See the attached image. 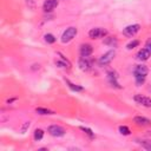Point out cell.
<instances>
[{"label": "cell", "mask_w": 151, "mask_h": 151, "mask_svg": "<svg viewBox=\"0 0 151 151\" xmlns=\"http://www.w3.org/2000/svg\"><path fill=\"white\" fill-rule=\"evenodd\" d=\"M77 33H78V31H77L76 27H68V28L63 33V35H61V41H63V42H68V41H71V40L77 35Z\"/></svg>", "instance_id": "1"}, {"label": "cell", "mask_w": 151, "mask_h": 151, "mask_svg": "<svg viewBox=\"0 0 151 151\" xmlns=\"http://www.w3.org/2000/svg\"><path fill=\"white\" fill-rule=\"evenodd\" d=\"M47 132H48L51 136H53V137H63L66 131H65V129L61 127L60 125H51V126H48Z\"/></svg>", "instance_id": "2"}, {"label": "cell", "mask_w": 151, "mask_h": 151, "mask_svg": "<svg viewBox=\"0 0 151 151\" xmlns=\"http://www.w3.org/2000/svg\"><path fill=\"white\" fill-rule=\"evenodd\" d=\"M106 29L101 28V27H96V28H92L90 32H88V35L91 39H99V38H103L106 35Z\"/></svg>", "instance_id": "3"}, {"label": "cell", "mask_w": 151, "mask_h": 151, "mask_svg": "<svg viewBox=\"0 0 151 151\" xmlns=\"http://www.w3.org/2000/svg\"><path fill=\"white\" fill-rule=\"evenodd\" d=\"M140 29V25L138 24H133V25H129L126 26L124 29H123V33L126 35V37H133L136 33H138Z\"/></svg>", "instance_id": "4"}, {"label": "cell", "mask_w": 151, "mask_h": 151, "mask_svg": "<svg viewBox=\"0 0 151 151\" xmlns=\"http://www.w3.org/2000/svg\"><path fill=\"white\" fill-rule=\"evenodd\" d=\"M114 55H116V52H114V51H109V52H106L105 54H103V55L100 57L99 64H100V65H106V64H109V63L114 58Z\"/></svg>", "instance_id": "5"}, {"label": "cell", "mask_w": 151, "mask_h": 151, "mask_svg": "<svg viewBox=\"0 0 151 151\" xmlns=\"http://www.w3.org/2000/svg\"><path fill=\"white\" fill-rule=\"evenodd\" d=\"M133 99H134V101H137L138 104H140L143 106H146V107L151 106V99L149 97H145V96H142V94H136Z\"/></svg>", "instance_id": "6"}, {"label": "cell", "mask_w": 151, "mask_h": 151, "mask_svg": "<svg viewBox=\"0 0 151 151\" xmlns=\"http://www.w3.org/2000/svg\"><path fill=\"white\" fill-rule=\"evenodd\" d=\"M149 73V70L145 65H137L134 71H133V74L134 76H143V77H146Z\"/></svg>", "instance_id": "7"}, {"label": "cell", "mask_w": 151, "mask_h": 151, "mask_svg": "<svg viewBox=\"0 0 151 151\" xmlns=\"http://www.w3.org/2000/svg\"><path fill=\"white\" fill-rule=\"evenodd\" d=\"M93 52V48L90 44H83L80 46V55L81 57H88Z\"/></svg>", "instance_id": "8"}, {"label": "cell", "mask_w": 151, "mask_h": 151, "mask_svg": "<svg viewBox=\"0 0 151 151\" xmlns=\"http://www.w3.org/2000/svg\"><path fill=\"white\" fill-rule=\"evenodd\" d=\"M57 6H58V0H45L42 7H44V11L45 12H51Z\"/></svg>", "instance_id": "9"}, {"label": "cell", "mask_w": 151, "mask_h": 151, "mask_svg": "<svg viewBox=\"0 0 151 151\" xmlns=\"http://www.w3.org/2000/svg\"><path fill=\"white\" fill-rule=\"evenodd\" d=\"M133 122L137 124V125H140V126H146V125H150L151 124V120L145 118V117H142V116H137L133 118Z\"/></svg>", "instance_id": "10"}, {"label": "cell", "mask_w": 151, "mask_h": 151, "mask_svg": "<svg viewBox=\"0 0 151 151\" xmlns=\"http://www.w3.org/2000/svg\"><path fill=\"white\" fill-rule=\"evenodd\" d=\"M78 65H79V67H80L83 71H87V70H90V67H91V63L87 60V57H81V58L79 59Z\"/></svg>", "instance_id": "11"}, {"label": "cell", "mask_w": 151, "mask_h": 151, "mask_svg": "<svg viewBox=\"0 0 151 151\" xmlns=\"http://www.w3.org/2000/svg\"><path fill=\"white\" fill-rule=\"evenodd\" d=\"M150 54H151V53H150L146 48H142V50H139L138 53H137V59H138V60H142V61L147 60L149 57H150Z\"/></svg>", "instance_id": "12"}, {"label": "cell", "mask_w": 151, "mask_h": 151, "mask_svg": "<svg viewBox=\"0 0 151 151\" xmlns=\"http://www.w3.org/2000/svg\"><path fill=\"white\" fill-rule=\"evenodd\" d=\"M66 84L68 85V87L72 90V91H76V92H81V91H84V88L81 87V86H79V85H76V84H73V83H71L70 80H66Z\"/></svg>", "instance_id": "13"}, {"label": "cell", "mask_w": 151, "mask_h": 151, "mask_svg": "<svg viewBox=\"0 0 151 151\" xmlns=\"http://www.w3.org/2000/svg\"><path fill=\"white\" fill-rule=\"evenodd\" d=\"M136 143H138L139 145H142L144 149L151 151V140H138V139H137Z\"/></svg>", "instance_id": "14"}, {"label": "cell", "mask_w": 151, "mask_h": 151, "mask_svg": "<svg viewBox=\"0 0 151 151\" xmlns=\"http://www.w3.org/2000/svg\"><path fill=\"white\" fill-rule=\"evenodd\" d=\"M33 137H34L35 140H40V139H42V137H44V131H42L41 129H37V130H34Z\"/></svg>", "instance_id": "15"}, {"label": "cell", "mask_w": 151, "mask_h": 151, "mask_svg": "<svg viewBox=\"0 0 151 151\" xmlns=\"http://www.w3.org/2000/svg\"><path fill=\"white\" fill-rule=\"evenodd\" d=\"M35 111H37V113H39V114H53V113H54L53 111H51V110H48V109H44V107H37Z\"/></svg>", "instance_id": "16"}, {"label": "cell", "mask_w": 151, "mask_h": 151, "mask_svg": "<svg viewBox=\"0 0 151 151\" xmlns=\"http://www.w3.org/2000/svg\"><path fill=\"white\" fill-rule=\"evenodd\" d=\"M45 41L47 42V44H54L55 42V37L53 35V34H50V33H47V34H45Z\"/></svg>", "instance_id": "17"}, {"label": "cell", "mask_w": 151, "mask_h": 151, "mask_svg": "<svg viewBox=\"0 0 151 151\" xmlns=\"http://www.w3.org/2000/svg\"><path fill=\"white\" fill-rule=\"evenodd\" d=\"M119 132H120V134H123V136H129V134L131 133L130 129H129L127 126H125V125L119 126Z\"/></svg>", "instance_id": "18"}, {"label": "cell", "mask_w": 151, "mask_h": 151, "mask_svg": "<svg viewBox=\"0 0 151 151\" xmlns=\"http://www.w3.org/2000/svg\"><path fill=\"white\" fill-rule=\"evenodd\" d=\"M109 80H110V83H111L113 86L119 87V86H118V83H117V79H116V76H114L113 73H109Z\"/></svg>", "instance_id": "19"}, {"label": "cell", "mask_w": 151, "mask_h": 151, "mask_svg": "<svg viewBox=\"0 0 151 151\" xmlns=\"http://www.w3.org/2000/svg\"><path fill=\"white\" fill-rule=\"evenodd\" d=\"M139 45V41L138 40H133V41H131V42H129L127 45H126V48L127 50H132V48H134L136 46H138Z\"/></svg>", "instance_id": "20"}, {"label": "cell", "mask_w": 151, "mask_h": 151, "mask_svg": "<svg viewBox=\"0 0 151 151\" xmlns=\"http://www.w3.org/2000/svg\"><path fill=\"white\" fill-rule=\"evenodd\" d=\"M80 130H81V131H84L86 134H88L91 138H93V137H94V133L92 132V130H90V129H87V127H84V126H80Z\"/></svg>", "instance_id": "21"}, {"label": "cell", "mask_w": 151, "mask_h": 151, "mask_svg": "<svg viewBox=\"0 0 151 151\" xmlns=\"http://www.w3.org/2000/svg\"><path fill=\"white\" fill-rule=\"evenodd\" d=\"M29 125H31V123H29V122H26V123H25V124L21 126V129H20V132H21V133H25V132H26V130L29 127Z\"/></svg>", "instance_id": "22"}, {"label": "cell", "mask_w": 151, "mask_h": 151, "mask_svg": "<svg viewBox=\"0 0 151 151\" xmlns=\"http://www.w3.org/2000/svg\"><path fill=\"white\" fill-rule=\"evenodd\" d=\"M109 39H110V40H106V41H105L106 44H109V45H112V46H113V44H114V45L117 44V40L114 39V37H111V38H109Z\"/></svg>", "instance_id": "23"}, {"label": "cell", "mask_w": 151, "mask_h": 151, "mask_svg": "<svg viewBox=\"0 0 151 151\" xmlns=\"http://www.w3.org/2000/svg\"><path fill=\"white\" fill-rule=\"evenodd\" d=\"M145 48L151 53V38L146 40V42H145Z\"/></svg>", "instance_id": "24"}]
</instances>
